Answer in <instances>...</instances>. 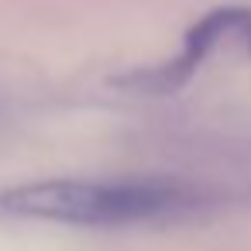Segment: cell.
I'll list each match as a JSON object with an SVG mask.
<instances>
[{
  "label": "cell",
  "mask_w": 251,
  "mask_h": 251,
  "mask_svg": "<svg viewBox=\"0 0 251 251\" xmlns=\"http://www.w3.org/2000/svg\"><path fill=\"white\" fill-rule=\"evenodd\" d=\"M182 203V189L155 179H124V182H79V179H49L28 182L0 196V210L28 220L55 224H134L158 217Z\"/></svg>",
  "instance_id": "6da1fadb"
}]
</instances>
